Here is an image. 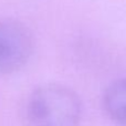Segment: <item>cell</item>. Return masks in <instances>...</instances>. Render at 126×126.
<instances>
[{
    "instance_id": "obj_1",
    "label": "cell",
    "mask_w": 126,
    "mask_h": 126,
    "mask_svg": "<svg viewBox=\"0 0 126 126\" xmlns=\"http://www.w3.org/2000/svg\"><path fill=\"white\" fill-rule=\"evenodd\" d=\"M26 113L30 126H79L82 103L73 90L61 84H47L32 92Z\"/></svg>"
},
{
    "instance_id": "obj_2",
    "label": "cell",
    "mask_w": 126,
    "mask_h": 126,
    "mask_svg": "<svg viewBox=\"0 0 126 126\" xmlns=\"http://www.w3.org/2000/svg\"><path fill=\"white\" fill-rule=\"evenodd\" d=\"M33 51V38L24 24L12 19H0V74L19 71Z\"/></svg>"
},
{
    "instance_id": "obj_3",
    "label": "cell",
    "mask_w": 126,
    "mask_h": 126,
    "mask_svg": "<svg viewBox=\"0 0 126 126\" xmlns=\"http://www.w3.org/2000/svg\"><path fill=\"white\" fill-rule=\"evenodd\" d=\"M103 106L109 117L118 126H126V78L112 83L103 96Z\"/></svg>"
}]
</instances>
